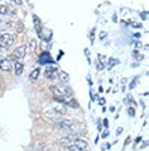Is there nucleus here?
Returning a JSON list of instances; mask_svg holds the SVG:
<instances>
[{
	"label": "nucleus",
	"instance_id": "f03ea898",
	"mask_svg": "<svg viewBox=\"0 0 149 151\" xmlns=\"http://www.w3.org/2000/svg\"><path fill=\"white\" fill-rule=\"evenodd\" d=\"M26 53H27V46L26 45H22V46H18L15 50H14V52L10 55L9 57V60H18V58H23L24 56H26Z\"/></svg>",
	"mask_w": 149,
	"mask_h": 151
},
{
	"label": "nucleus",
	"instance_id": "6e6552de",
	"mask_svg": "<svg viewBox=\"0 0 149 151\" xmlns=\"http://www.w3.org/2000/svg\"><path fill=\"white\" fill-rule=\"evenodd\" d=\"M33 20H34V26H35L37 32H38L39 37L42 38V31H40V28H42V23H40V20H39V18L37 15H33Z\"/></svg>",
	"mask_w": 149,
	"mask_h": 151
},
{
	"label": "nucleus",
	"instance_id": "9b49d317",
	"mask_svg": "<svg viewBox=\"0 0 149 151\" xmlns=\"http://www.w3.org/2000/svg\"><path fill=\"white\" fill-rule=\"evenodd\" d=\"M58 76H60V80L63 84H67L70 81V75L66 73V71H61V73L58 74Z\"/></svg>",
	"mask_w": 149,
	"mask_h": 151
},
{
	"label": "nucleus",
	"instance_id": "39448f33",
	"mask_svg": "<svg viewBox=\"0 0 149 151\" xmlns=\"http://www.w3.org/2000/svg\"><path fill=\"white\" fill-rule=\"evenodd\" d=\"M0 70L1 71H10L11 70V61L9 58L0 56Z\"/></svg>",
	"mask_w": 149,
	"mask_h": 151
},
{
	"label": "nucleus",
	"instance_id": "9d476101",
	"mask_svg": "<svg viewBox=\"0 0 149 151\" xmlns=\"http://www.w3.org/2000/svg\"><path fill=\"white\" fill-rule=\"evenodd\" d=\"M39 74H40V70H39L38 68L34 69V70H33L32 73H31V75H29V80H31V81H35L37 79L39 78Z\"/></svg>",
	"mask_w": 149,
	"mask_h": 151
},
{
	"label": "nucleus",
	"instance_id": "412c9836",
	"mask_svg": "<svg viewBox=\"0 0 149 151\" xmlns=\"http://www.w3.org/2000/svg\"><path fill=\"white\" fill-rule=\"evenodd\" d=\"M16 5H22V0H14Z\"/></svg>",
	"mask_w": 149,
	"mask_h": 151
},
{
	"label": "nucleus",
	"instance_id": "f257e3e1",
	"mask_svg": "<svg viewBox=\"0 0 149 151\" xmlns=\"http://www.w3.org/2000/svg\"><path fill=\"white\" fill-rule=\"evenodd\" d=\"M56 100L61 102L63 106H67V107H72V108H78V103L77 100L73 98L72 95H62V96H55Z\"/></svg>",
	"mask_w": 149,
	"mask_h": 151
},
{
	"label": "nucleus",
	"instance_id": "0eeeda50",
	"mask_svg": "<svg viewBox=\"0 0 149 151\" xmlns=\"http://www.w3.org/2000/svg\"><path fill=\"white\" fill-rule=\"evenodd\" d=\"M44 76L47 79H56L57 76H58V71H57L56 68H47V70L44 71Z\"/></svg>",
	"mask_w": 149,
	"mask_h": 151
},
{
	"label": "nucleus",
	"instance_id": "aec40b11",
	"mask_svg": "<svg viewBox=\"0 0 149 151\" xmlns=\"http://www.w3.org/2000/svg\"><path fill=\"white\" fill-rule=\"evenodd\" d=\"M147 14H148L147 12H144V13H142V18H143V19H147Z\"/></svg>",
	"mask_w": 149,
	"mask_h": 151
},
{
	"label": "nucleus",
	"instance_id": "ddd939ff",
	"mask_svg": "<svg viewBox=\"0 0 149 151\" xmlns=\"http://www.w3.org/2000/svg\"><path fill=\"white\" fill-rule=\"evenodd\" d=\"M35 48H37V41L35 40H32L29 42V50L33 52V51H35Z\"/></svg>",
	"mask_w": 149,
	"mask_h": 151
},
{
	"label": "nucleus",
	"instance_id": "5701e85b",
	"mask_svg": "<svg viewBox=\"0 0 149 151\" xmlns=\"http://www.w3.org/2000/svg\"><path fill=\"white\" fill-rule=\"evenodd\" d=\"M123 131V128L121 127H120V128H118V131H116V135H120V132H121Z\"/></svg>",
	"mask_w": 149,
	"mask_h": 151
},
{
	"label": "nucleus",
	"instance_id": "2eb2a0df",
	"mask_svg": "<svg viewBox=\"0 0 149 151\" xmlns=\"http://www.w3.org/2000/svg\"><path fill=\"white\" fill-rule=\"evenodd\" d=\"M8 14V6L6 5H0V15Z\"/></svg>",
	"mask_w": 149,
	"mask_h": 151
},
{
	"label": "nucleus",
	"instance_id": "f8f14e48",
	"mask_svg": "<svg viewBox=\"0 0 149 151\" xmlns=\"http://www.w3.org/2000/svg\"><path fill=\"white\" fill-rule=\"evenodd\" d=\"M55 111L57 113H60V114H65V113H66V107H63V106H57V107H55Z\"/></svg>",
	"mask_w": 149,
	"mask_h": 151
},
{
	"label": "nucleus",
	"instance_id": "423d86ee",
	"mask_svg": "<svg viewBox=\"0 0 149 151\" xmlns=\"http://www.w3.org/2000/svg\"><path fill=\"white\" fill-rule=\"evenodd\" d=\"M49 90H51L56 96L67 95V94H66V91H65V88L63 86H60V85H51V86H49Z\"/></svg>",
	"mask_w": 149,
	"mask_h": 151
},
{
	"label": "nucleus",
	"instance_id": "20e7f679",
	"mask_svg": "<svg viewBox=\"0 0 149 151\" xmlns=\"http://www.w3.org/2000/svg\"><path fill=\"white\" fill-rule=\"evenodd\" d=\"M56 126L60 129H66V131H72L74 128V122L71 119H61L56 123Z\"/></svg>",
	"mask_w": 149,
	"mask_h": 151
},
{
	"label": "nucleus",
	"instance_id": "1a4fd4ad",
	"mask_svg": "<svg viewBox=\"0 0 149 151\" xmlns=\"http://www.w3.org/2000/svg\"><path fill=\"white\" fill-rule=\"evenodd\" d=\"M14 70H15V75L20 76V75L23 74V71H24V65L22 64V62L16 61V62H15V65H14Z\"/></svg>",
	"mask_w": 149,
	"mask_h": 151
},
{
	"label": "nucleus",
	"instance_id": "393cba45",
	"mask_svg": "<svg viewBox=\"0 0 149 151\" xmlns=\"http://www.w3.org/2000/svg\"><path fill=\"white\" fill-rule=\"evenodd\" d=\"M0 47H1V46H0Z\"/></svg>",
	"mask_w": 149,
	"mask_h": 151
},
{
	"label": "nucleus",
	"instance_id": "f3484780",
	"mask_svg": "<svg viewBox=\"0 0 149 151\" xmlns=\"http://www.w3.org/2000/svg\"><path fill=\"white\" fill-rule=\"evenodd\" d=\"M130 141H131V138H130V136H128V138L125 140V142H124V147H125V146H128L130 144Z\"/></svg>",
	"mask_w": 149,
	"mask_h": 151
},
{
	"label": "nucleus",
	"instance_id": "dca6fc26",
	"mask_svg": "<svg viewBox=\"0 0 149 151\" xmlns=\"http://www.w3.org/2000/svg\"><path fill=\"white\" fill-rule=\"evenodd\" d=\"M128 113H129L130 117H134L135 116V109L134 108H129V109H128Z\"/></svg>",
	"mask_w": 149,
	"mask_h": 151
},
{
	"label": "nucleus",
	"instance_id": "6ab92c4d",
	"mask_svg": "<svg viewBox=\"0 0 149 151\" xmlns=\"http://www.w3.org/2000/svg\"><path fill=\"white\" fill-rule=\"evenodd\" d=\"M105 37H106V32H101V33H100V38H101V40H104Z\"/></svg>",
	"mask_w": 149,
	"mask_h": 151
},
{
	"label": "nucleus",
	"instance_id": "b1692460",
	"mask_svg": "<svg viewBox=\"0 0 149 151\" xmlns=\"http://www.w3.org/2000/svg\"><path fill=\"white\" fill-rule=\"evenodd\" d=\"M104 124H105V127H107V119H104Z\"/></svg>",
	"mask_w": 149,
	"mask_h": 151
},
{
	"label": "nucleus",
	"instance_id": "7ed1b4c3",
	"mask_svg": "<svg viewBox=\"0 0 149 151\" xmlns=\"http://www.w3.org/2000/svg\"><path fill=\"white\" fill-rule=\"evenodd\" d=\"M15 41L14 35L11 33H4V35L0 36V46L3 47H8V46H11Z\"/></svg>",
	"mask_w": 149,
	"mask_h": 151
},
{
	"label": "nucleus",
	"instance_id": "4be33fe9",
	"mask_svg": "<svg viewBox=\"0 0 149 151\" xmlns=\"http://www.w3.org/2000/svg\"><path fill=\"white\" fill-rule=\"evenodd\" d=\"M147 145H148V142H147V141H144V142H143V145H142V149H144Z\"/></svg>",
	"mask_w": 149,
	"mask_h": 151
},
{
	"label": "nucleus",
	"instance_id": "4468645a",
	"mask_svg": "<svg viewBox=\"0 0 149 151\" xmlns=\"http://www.w3.org/2000/svg\"><path fill=\"white\" fill-rule=\"evenodd\" d=\"M23 31H24V23L19 20V22L16 23V32L20 33V32H23Z\"/></svg>",
	"mask_w": 149,
	"mask_h": 151
},
{
	"label": "nucleus",
	"instance_id": "a211bd4d",
	"mask_svg": "<svg viewBox=\"0 0 149 151\" xmlns=\"http://www.w3.org/2000/svg\"><path fill=\"white\" fill-rule=\"evenodd\" d=\"M135 83H136V79H135L134 81H131V83H130V85H129V89H133V88L135 86Z\"/></svg>",
	"mask_w": 149,
	"mask_h": 151
}]
</instances>
